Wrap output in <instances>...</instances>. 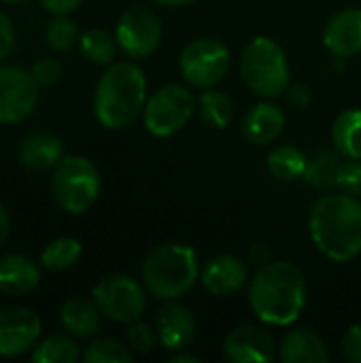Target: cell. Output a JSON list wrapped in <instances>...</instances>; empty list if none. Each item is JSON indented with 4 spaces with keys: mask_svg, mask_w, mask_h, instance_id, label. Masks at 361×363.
<instances>
[{
    "mask_svg": "<svg viewBox=\"0 0 361 363\" xmlns=\"http://www.w3.org/2000/svg\"><path fill=\"white\" fill-rule=\"evenodd\" d=\"M249 304L268 325H291L306 304V279L291 262L264 264L249 287Z\"/></svg>",
    "mask_w": 361,
    "mask_h": 363,
    "instance_id": "1",
    "label": "cell"
},
{
    "mask_svg": "<svg viewBox=\"0 0 361 363\" xmlns=\"http://www.w3.org/2000/svg\"><path fill=\"white\" fill-rule=\"evenodd\" d=\"M309 232L328 259H353L361 251V202L349 194L321 196L311 208Z\"/></svg>",
    "mask_w": 361,
    "mask_h": 363,
    "instance_id": "2",
    "label": "cell"
},
{
    "mask_svg": "<svg viewBox=\"0 0 361 363\" xmlns=\"http://www.w3.org/2000/svg\"><path fill=\"white\" fill-rule=\"evenodd\" d=\"M147 81L132 62L111 64L98 79L94 94V113L109 130H123L136 121L145 108Z\"/></svg>",
    "mask_w": 361,
    "mask_h": 363,
    "instance_id": "3",
    "label": "cell"
},
{
    "mask_svg": "<svg viewBox=\"0 0 361 363\" xmlns=\"http://www.w3.org/2000/svg\"><path fill=\"white\" fill-rule=\"evenodd\" d=\"M143 285L149 296L162 302L183 298L198 281V257L187 245H160L143 262Z\"/></svg>",
    "mask_w": 361,
    "mask_h": 363,
    "instance_id": "4",
    "label": "cell"
},
{
    "mask_svg": "<svg viewBox=\"0 0 361 363\" xmlns=\"http://www.w3.org/2000/svg\"><path fill=\"white\" fill-rule=\"evenodd\" d=\"M240 74L253 94L262 98L281 96L289 85V66L281 45L268 36L253 38L243 51Z\"/></svg>",
    "mask_w": 361,
    "mask_h": 363,
    "instance_id": "5",
    "label": "cell"
},
{
    "mask_svg": "<svg viewBox=\"0 0 361 363\" xmlns=\"http://www.w3.org/2000/svg\"><path fill=\"white\" fill-rule=\"evenodd\" d=\"M100 185V172L87 157L64 155L53 168V198L70 215L85 213L98 200Z\"/></svg>",
    "mask_w": 361,
    "mask_h": 363,
    "instance_id": "6",
    "label": "cell"
},
{
    "mask_svg": "<svg viewBox=\"0 0 361 363\" xmlns=\"http://www.w3.org/2000/svg\"><path fill=\"white\" fill-rule=\"evenodd\" d=\"M196 98L179 83H168L160 87L145 104V125L153 136L166 138L177 134L194 115Z\"/></svg>",
    "mask_w": 361,
    "mask_h": 363,
    "instance_id": "7",
    "label": "cell"
},
{
    "mask_svg": "<svg viewBox=\"0 0 361 363\" xmlns=\"http://www.w3.org/2000/svg\"><path fill=\"white\" fill-rule=\"evenodd\" d=\"M230 68V51L217 38H196L179 55V70L185 83L206 89L217 85Z\"/></svg>",
    "mask_w": 361,
    "mask_h": 363,
    "instance_id": "8",
    "label": "cell"
},
{
    "mask_svg": "<svg viewBox=\"0 0 361 363\" xmlns=\"http://www.w3.org/2000/svg\"><path fill=\"white\" fill-rule=\"evenodd\" d=\"M145 285H140L136 279L126 274H113L102 279L91 296L98 304L100 313L115 321V323H134L143 317L147 306V294Z\"/></svg>",
    "mask_w": 361,
    "mask_h": 363,
    "instance_id": "9",
    "label": "cell"
},
{
    "mask_svg": "<svg viewBox=\"0 0 361 363\" xmlns=\"http://www.w3.org/2000/svg\"><path fill=\"white\" fill-rule=\"evenodd\" d=\"M162 21L147 6L128 9L115 28V40L121 51L134 60H145L153 55L162 45Z\"/></svg>",
    "mask_w": 361,
    "mask_h": 363,
    "instance_id": "10",
    "label": "cell"
},
{
    "mask_svg": "<svg viewBox=\"0 0 361 363\" xmlns=\"http://www.w3.org/2000/svg\"><path fill=\"white\" fill-rule=\"evenodd\" d=\"M38 85L19 66H0V125L23 121L36 106Z\"/></svg>",
    "mask_w": 361,
    "mask_h": 363,
    "instance_id": "11",
    "label": "cell"
},
{
    "mask_svg": "<svg viewBox=\"0 0 361 363\" xmlns=\"http://www.w3.org/2000/svg\"><path fill=\"white\" fill-rule=\"evenodd\" d=\"M40 319L23 306L0 308V357H17L36 347Z\"/></svg>",
    "mask_w": 361,
    "mask_h": 363,
    "instance_id": "12",
    "label": "cell"
},
{
    "mask_svg": "<svg viewBox=\"0 0 361 363\" xmlns=\"http://www.w3.org/2000/svg\"><path fill=\"white\" fill-rule=\"evenodd\" d=\"M223 357L232 363H268L277 357L272 336L257 325H240L223 340Z\"/></svg>",
    "mask_w": 361,
    "mask_h": 363,
    "instance_id": "13",
    "label": "cell"
},
{
    "mask_svg": "<svg viewBox=\"0 0 361 363\" xmlns=\"http://www.w3.org/2000/svg\"><path fill=\"white\" fill-rule=\"evenodd\" d=\"M155 332L164 349L168 351L185 349L194 340V334H196V321H194L191 311L170 300L155 315Z\"/></svg>",
    "mask_w": 361,
    "mask_h": 363,
    "instance_id": "14",
    "label": "cell"
},
{
    "mask_svg": "<svg viewBox=\"0 0 361 363\" xmlns=\"http://www.w3.org/2000/svg\"><path fill=\"white\" fill-rule=\"evenodd\" d=\"M323 45L340 60L361 53V9L336 13L323 30Z\"/></svg>",
    "mask_w": 361,
    "mask_h": 363,
    "instance_id": "15",
    "label": "cell"
},
{
    "mask_svg": "<svg viewBox=\"0 0 361 363\" xmlns=\"http://www.w3.org/2000/svg\"><path fill=\"white\" fill-rule=\"evenodd\" d=\"M200 281L213 296H234L247 283V268L236 255H217L206 264Z\"/></svg>",
    "mask_w": 361,
    "mask_h": 363,
    "instance_id": "16",
    "label": "cell"
},
{
    "mask_svg": "<svg viewBox=\"0 0 361 363\" xmlns=\"http://www.w3.org/2000/svg\"><path fill=\"white\" fill-rule=\"evenodd\" d=\"M40 283V268L26 255H4L0 259V294L21 298L32 294Z\"/></svg>",
    "mask_w": 361,
    "mask_h": 363,
    "instance_id": "17",
    "label": "cell"
},
{
    "mask_svg": "<svg viewBox=\"0 0 361 363\" xmlns=\"http://www.w3.org/2000/svg\"><path fill=\"white\" fill-rule=\"evenodd\" d=\"M279 359L283 363H328L330 353L317 332L302 328L285 334L279 347Z\"/></svg>",
    "mask_w": 361,
    "mask_h": 363,
    "instance_id": "18",
    "label": "cell"
},
{
    "mask_svg": "<svg viewBox=\"0 0 361 363\" xmlns=\"http://www.w3.org/2000/svg\"><path fill=\"white\" fill-rule=\"evenodd\" d=\"M285 128V115L277 104L260 102L249 108V113L243 117V134L249 143L255 145H268Z\"/></svg>",
    "mask_w": 361,
    "mask_h": 363,
    "instance_id": "19",
    "label": "cell"
},
{
    "mask_svg": "<svg viewBox=\"0 0 361 363\" xmlns=\"http://www.w3.org/2000/svg\"><path fill=\"white\" fill-rule=\"evenodd\" d=\"M62 140L53 134L47 132H34L28 134L19 147V162L28 170L34 172H45L49 168H55L57 162L64 157L62 155Z\"/></svg>",
    "mask_w": 361,
    "mask_h": 363,
    "instance_id": "20",
    "label": "cell"
},
{
    "mask_svg": "<svg viewBox=\"0 0 361 363\" xmlns=\"http://www.w3.org/2000/svg\"><path fill=\"white\" fill-rule=\"evenodd\" d=\"M100 308L94 300L70 298L62 306V325L74 338H91L100 330Z\"/></svg>",
    "mask_w": 361,
    "mask_h": 363,
    "instance_id": "21",
    "label": "cell"
},
{
    "mask_svg": "<svg viewBox=\"0 0 361 363\" xmlns=\"http://www.w3.org/2000/svg\"><path fill=\"white\" fill-rule=\"evenodd\" d=\"M332 140L345 157L361 160V108H349L334 119Z\"/></svg>",
    "mask_w": 361,
    "mask_h": 363,
    "instance_id": "22",
    "label": "cell"
},
{
    "mask_svg": "<svg viewBox=\"0 0 361 363\" xmlns=\"http://www.w3.org/2000/svg\"><path fill=\"white\" fill-rule=\"evenodd\" d=\"M340 157L334 151H317L309 164H306V172H304V181L319 189V191H332L334 187H338V170H340Z\"/></svg>",
    "mask_w": 361,
    "mask_h": 363,
    "instance_id": "23",
    "label": "cell"
},
{
    "mask_svg": "<svg viewBox=\"0 0 361 363\" xmlns=\"http://www.w3.org/2000/svg\"><path fill=\"white\" fill-rule=\"evenodd\" d=\"M196 108L202 117V121H206L213 128H228L230 121L234 119V102L230 96H226L219 89H211L206 87L198 100H196Z\"/></svg>",
    "mask_w": 361,
    "mask_h": 363,
    "instance_id": "24",
    "label": "cell"
},
{
    "mask_svg": "<svg viewBox=\"0 0 361 363\" xmlns=\"http://www.w3.org/2000/svg\"><path fill=\"white\" fill-rule=\"evenodd\" d=\"M306 164H309V157L291 145H281L268 155V170L279 181L304 179Z\"/></svg>",
    "mask_w": 361,
    "mask_h": 363,
    "instance_id": "25",
    "label": "cell"
},
{
    "mask_svg": "<svg viewBox=\"0 0 361 363\" xmlns=\"http://www.w3.org/2000/svg\"><path fill=\"white\" fill-rule=\"evenodd\" d=\"M81 242L77 238L70 236H62L51 240L43 253H40V266L51 270V272H62L68 270L77 264V259L81 257Z\"/></svg>",
    "mask_w": 361,
    "mask_h": 363,
    "instance_id": "26",
    "label": "cell"
},
{
    "mask_svg": "<svg viewBox=\"0 0 361 363\" xmlns=\"http://www.w3.org/2000/svg\"><path fill=\"white\" fill-rule=\"evenodd\" d=\"M79 349L68 336H49L34 347V363H74L79 362Z\"/></svg>",
    "mask_w": 361,
    "mask_h": 363,
    "instance_id": "27",
    "label": "cell"
},
{
    "mask_svg": "<svg viewBox=\"0 0 361 363\" xmlns=\"http://www.w3.org/2000/svg\"><path fill=\"white\" fill-rule=\"evenodd\" d=\"M115 43L117 40L102 28H91L79 38L81 53L91 64H111L115 57Z\"/></svg>",
    "mask_w": 361,
    "mask_h": 363,
    "instance_id": "28",
    "label": "cell"
},
{
    "mask_svg": "<svg viewBox=\"0 0 361 363\" xmlns=\"http://www.w3.org/2000/svg\"><path fill=\"white\" fill-rule=\"evenodd\" d=\"M45 36H47V43L53 51L57 53H66L70 51L77 40H79V30H77V23L66 17V15H55L49 23H47V30H45Z\"/></svg>",
    "mask_w": 361,
    "mask_h": 363,
    "instance_id": "29",
    "label": "cell"
},
{
    "mask_svg": "<svg viewBox=\"0 0 361 363\" xmlns=\"http://www.w3.org/2000/svg\"><path fill=\"white\" fill-rule=\"evenodd\" d=\"M83 359L87 363H130L132 353L117 340L100 338L83 351Z\"/></svg>",
    "mask_w": 361,
    "mask_h": 363,
    "instance_id": "30",
    "label": "cell"
},
{
    "mask_svg": "<svg viewBox=\"0 0 361 363\" xmlns=\"http://www.w3.org/2000/svg\"><path fill=\"white\" fill-rule=\"evenodd\" d=\"M128 342L134 351L149 353V351H153L155 342H160V338H157V332L149 323H143L138 319L128 325Z\"/></svg>",
    "mask_w": 361,
    "mask_h": 363,
    "instance_id": "31",
    "label": "cell"
},
{
    "mask_svg": "<svg viewBox=\"0 0 361 363\" xmlns=\"http://www.w3.org/2000/svg\"><path fill=\"white\" fill-rule=\"evenodd\" d=\"M338 189H343V194L361 198V160H351V162L340 164Z\"/></svg>",
    "mask_w": 361,
    "mask_h": 363,
    "instance_id": "32",
    "label": "cell"
},
{
    "mask_svg": "<svg viewBox=\"0 0 361 363\" xmlns=\"http://www.w3.org/2000/svg\"><path fill=\"white\" fill-rule=\"evenodd\" d=\"M32 79L36 81L38 87H49L55 85L62 77V64L55 57H40L32 66Z\"/></svg>",
    "mask_w": 361,
    "mask_h": 363,
    "instance_id": "33",
    "label": "cell"
},
{
    "mask_svg": "<svg viewBox=\"0 0 361 363\" xmlns=\"http://www.w3.org/2000/svg\"><path fill=\"white\" fill-rule=\"evenodd\" d=\"M343 355L353 363H361V323L351 325L343 336Z\"/></svg>",
    "mask_w": 361,
    "mask_h": 363,
    "instance_id": "34",
    "label": "cell"
},
{
    "mask_svg": "<svg viewBox=\"0 0 361 363\" xmlns=\"http://www.w3.org/2000/svg\"><path fill=\"white\" fill-rule=\"evenodd\" d=\"M13 45H15V30H13V23H11V19L0 11V62H4V60L11 55Z\"/></svg>",
    "mask_w": 361,
    "mask_h": 363,
    "instance_id": "35",
    "label": "cell"
},
{
    "mask_svg": "<svg viewBox=\"0 0 361 363\" xmlns=\"http://www.w3.org/2000/svg\"><path fill=\"white\" fill-rule=\"evenodd\" d=\"M38 2L53 15H68L77 11L83 0H38Z\"/></svg>",
    "mask_w": 361,
    "mask_h": 363,
    "instance_id": "36",
    "label": "cell"
},
{
    "mask_svg": "<svg viewBox=\"0 0 361 363\" xmlns=\"http://www.w3.org/2000/svg\"><path fill=\"white\" fill-rule=\"evenodd\" d=\"M287 100L294 104V106H304L309 100H311V94H309V89L304 87V85H300V83H294V85H287Z\"/></svg>",
    "mask_w": 361,
    "mask_h": 363,
    "instance_id": "37",
    "label": "cell"
},
{
    "mask_svg": "<svg viewBox=\"0 0 361 363\" xmlns=\"http://www.w3.org/2000/svg\"><path fill=\"white\" fill-rule=\"evenodd\" d=\"M9 232H11V217H9V211L4 208V204L0 202V247L9 238Z\"/></svg>",
    "mask_w": 361,
    "mask_h": 363,
    "instance_id": "38",
    "label": "cell"
},
{
    "mask_svg": "<svg viewBox=\"0 0 361 363\" xmlns=\"http://www.w3.org/2000/svg\"><path fill=\"white\" fill-rule=\"evenodd\" d=\"M155 4H162V6H185V4H191L196 0H151Z\"/></svg>",
    "mask_w": 361,
    "mask_h": 363,
    "instance_id": "39",
    "label": "cell"
},
{
    "mask_svg": "<svg viewBox=\"0 0 361 363\" xmlns=\"http://www.w3.org/2000/svg\"><path fill=\"white\" fill-rule=\"evenodd\" d=\"M181 362L198 363L200 359H198L196 355H189V353H181V355H172V357H170V363H181Z\"/></svg>",
    "mask_w": 361,
    "mask_h": 363,
    "instance_id": "40",
    "label": "cell"
},
{
    "mask_svg": "<svg viewBox=\"0 0 361 363\" xmlns=\"http://www.w3.org/2000/svg\"><path fill=\"white\" fill-rule=\"evenodd\" d=\"M2 2H6V4H21V2H26V0H2Z\"/></svg>",
    "mask_w": 361,
    "mask_h": 363,
    "instance_id": "41",
    "label": "cell"
}]
</instances>
